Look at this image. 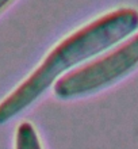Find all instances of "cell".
I'll return each instance as SVG.
<instances>
[{
    "instance_id": "obj_3",
    "label": "cell",
    "mask_w": 138,
    "mask_h": 149,
    "mask_svg": "<svg viewBox=\"0 0 138 149\" xmlns=\"http://www.w3.org/2000/svg\"><path fill=\"white\" fill-rule=\"evenodd\" d=\"M15 149H42L35 129L31 123L22 122L16 130Z\"/></svg>"
},
{
    "instance_id": "obj_1",
    "label": "cell",
    "mask_w": 138,
    "mask_h": 149,
    "mask_svg": "<svg viewBox=\"0 0 138 149\" xmlns=\"http://www.w3.org/2000/svg\"><path fill=\"white\" fill-rule=\"evenodd\" d=\"M138 30V11L123 7L108 12L60 42L12 94L0 103V125L15 118L77 64L129 39Z\"/></svg>"
},
{
    "instance_id": "obj_4",
    "label": "cell",
    "mask_w": 138,
    "mask_h": 149,
    "mask_svg": "<svg viewBox=\"0 0 138 149\" xmlns=\"http://www.w3.org/2000/svg\"><path fill=\"white\" fill-rule=\"evenodd\" d=\"M10 1H11V0H0V11H1V10H3V8L10 3Z\"/></svg>"
},
{
    "instance_id": "obj_2",
    "label": "cell",
    "mask_w": 138,
    "mask_h": 149,
    "mask_svg": "<svg viewBox=\"0 0 138 149\" xmlns=\"http://www.w3.org/2000/svg\"><path fill=\"white\" fill-rule=\"evenodd\" d=\"M137 67L138 33L108 54L60 77L54 83V94L60 99H72L94 94L125 77Z\"/></svg>"
}]
</instances>
